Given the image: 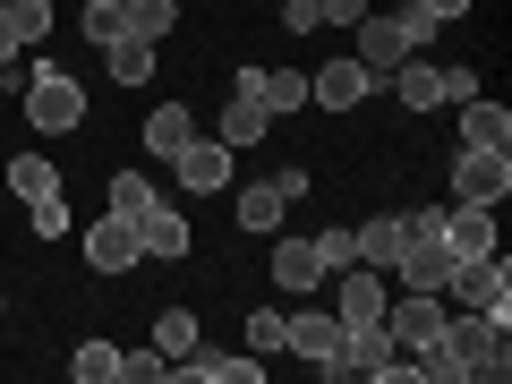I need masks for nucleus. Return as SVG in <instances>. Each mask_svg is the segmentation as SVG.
<instances>
[{
	"mask_svg": "<svg viewBox=\"0 0 512 384\" xmlns=\"http://www.w3.org/2000/svg\"><path fill=\"white\" fill-rule=\"evenodd\" d=\"M171 376L180 384H256L265 376V359H231V350H188V359H171Z\"/></svg>",
	"mask_w": 512,
	"mask_h": 384,
	"instance_id": "14",
	"label": "nucleus"
},
{
	"mask_svg": "<svg viewBox=\"0 0 512 384\" xmlns=\"http://www.w3.org/2000/svg\"><path fill=\"white\" fill-rule=\"evenodd\" d=\"M274 282H282V291H316V282H325L316 239H282V231H274Z\"/></svg>",
	"mask_w": 512,
	"mask_h": 384,
	"instance_id": "22",
	"label": "nucleus"
},
{
	"mask_svg": "<svg viewBox=\"0 0 512 384\" xmlns=\"http://www.w3.org/2000/svg\"><path fill=\"white\" fill-rule=\"evenodd\" d=\"M444 291H402V299H384V333H393V350L402 359H419L427 342H444Z\"/></svg>",
	"mask_w": 512,
	"mask_h": 384,
	"instance_id": "6",
	"label": "nucleus"
},
{
	"mask_svg": "<svg viewBox=\"0 0 512 384\" xmlns=\"http://www.w3.org/2000/svg\"><path fill=\"white\" fill-rule=\"evenodd\" d=\"M453 291L470 299L478 316H495V325H512V265H504V248H487V256H461Z\"/></svg>",
	"mask_w": 512,
	"mask_h": 384,
	"instance_id": "7",
	"label": "nucleus"
},
{
	"mask_svg": "<svg viewBox=\"0 0 512 384\" xmlns=\"http://www.w3.org/2000/svg\"><path fill=\"white\" fill-rule=\"evenodd\" d=\"M282 214H291L282 180H256V188H239V231H265V239H274V231H282Z\"/></svg>",
	"mask_w": 512,
	"mask_h": 384,
	"instance_id": "24",
	"label": "nucleus"
},
{
	"mask_svg": "<svg viewBox=\"0 0 512 384\" xmlns=\"http://www.w3.org/2000/svg\"><path fill=\"white\" fill-rule=\"evenodd\" d=\"M26 214H35V239H60V231H69V197H43V205H26Z\"/></svg>",
	"mask_w": 512,
	"mask_h": 384,
	"instance_id": "34",
	"label": "nucleus"
},
{
	"mask_svg": "<svg viewBox=\"0 0 512 384\" xmlns=\"http://www.w3.org/2000/svg\"><path fill=\"white\" fill-rule=\"evenodd\" d=\"M402 239H410V214H376V222H359V231H350V248H359V265L393 274V256H402Z\"/></svg>",
	"mask_w": 512,
	"mask_h": 384,
	"instance_id": "17",
	"label": "nucleus"
},
{
	"mask_svg": "<svg viewBox=\"0 0 512 384\" xmlns=\"http://www.w3.org/2000/svg\"><path fill=\"white\" fill-rule=\"evenodd\" d=\"M137 239H146V256L180 265V256H188V222H180V205H146V214H137Z\"/></svg>",
	"mask_w": 512,
	"mask_h": 384,
	"instance_id": "20",
	"label": "nucleus"
},
{
	"mask_svg": "<svg viewBox=\"0 0 512 384\" xmlns=\"http://www.w3.org/2000/svg\"><path fill=\"white\" fill-rule=\"evenodd\" d=\"M350 35H359V52H350V60H367V69L384 77V69H402V60L419 52L427 35H436V18H419V9H410V18H376V9H367Z\"/></svg>",
	"mask_w": 512,
	"mask_h": 384,
	"instance_id": "3",
	"label": "nucleus"
},
{
	"mask_svg": "<svg viewBox=\"0 0 512 384\" xmlns=\"http://www.w3.org/2000/svg\"><path fill=\"white\" fill-rule=\"evenodd\" d=\"M69 376H77V384H111V376H120V350L86 333V342H77V359H69Z\"/></svg>",
	"mask_w": 512,
	"mask_h": 384,
	"instance_id": "29",
	"label": "nucleus"
},
{
	"mask_svg": "<svg viewBox=\"0 0 512 384\" xmlns=\"http://www.w3.org/2000/svg\"><path fill=\"white\" fill-rule=\"evenodd\" d=\"M393 274H402V291H453L461 256H453V239L436 231V214H410V239H402V256H393Z\"/></svg>",
	"mask_w": 512,
	"mask_h": 384,
	"instance_id": "2",
	"label": "nucleus"
},
{
	"mask_svg": "<svg viewBox=\"0 0 512 384\" xmlns=\"http://www.w3.org/2000/svg\"><path fill=\"white\" fill-rule=\"evenodd\" d=\"M325 282H333V316H342V333L350 325H384V299H393V291H384L376 265H342V274H325Z\"/></svg>",
	"mask_w": 512,
	"mask_h": 384,
	"instance_id": "9",
	"label": "nucleus"
},
{
	"mask_svg": "<svg viewBox=\"0 0 512 384\" xmlns=\"http://www.w3.org/2000/svg\"><path fill=\"white\" fill-rule=\"evenodd\" d=\"M274 26H291V35H316L325 18H316V0H282V18H274Z\"/></svg>",
	"mask_w": 512,
	"mask_h": 384,
	"instance_id": "35",
	"label": "nucleus"
},
{
	"mask_svg": "<svg viewBox=\"0 0 512 384\" xmlns=\"http://www.w3.org/2000/svg\"><path fill=\"white\" fill-rule=\"evenodd\" d=\"M120 376H128V384H163V376H171V359H163L154 342H146V350H120Z\"/></svg>",
	"mask_w": 512,
	"mask_h": 384,
	"instance_id": "31",
	"label": "nucleus"
},
{
	"mask_svg": "<svg viewBox=\"0 0 512 384\" xmlns=\"http://www.w3.org/2000/svg\"><path fill=\"white\" fill-rule=\"evenodd\" d=\"M316 18H325V26H359L367 0H316Z\"/></svg>",
	"mask_w": 512,
	"mask_h": 384,
	"instance_id": "36",
	"label": "nucleus"
},
{
	"mask_svg": "<svg viewBox=\"0 0 512 384\" xmlns=\"http://www.w3.org/2000/svg\"><path fill=\"white\" fill-rule=\"evenodd\" d=\"M333 342H342V316H325V308H291V316H282V350H299V359L325 367Z\"/></svg>",
	"mask_w": 512,
	"mask_h": 384,
	"instance_id": "15",
	"label": "nucleus"
},
{
	"mask_svg": "<svg viewBox=\"0 0 512 384\" xmlns=\"http://www.w3.org/2000/svg\"><path fill=\"white\" fill-rule=\"evenodd\" d=\"M444 350H453V367L461 376H478V384H504L512 376V333L495 325V316H444Z\"/></svg>",
	"mask_w": 512,
	"mask_h": 384,
	"instance_id": "1",
	"label": "nucleus"
},
{
	"mask_svg": "<svg viewBox=\"0 0 512 384\" xmlns=\"http://www.w3.org/2000/svg\"><path fill=\"white\" fill-rule=\"evenodd\" d=\"M188 137H197L188 103H154V111H146V154H154V163H171V154H180Z\"/></svg>",
	"mask_w": 512,
	"mask_h": 384,
	"instance_id": "23",
	"label": "nucleus"
},
{
	"mask_svg": "<svg viewBox=\"0 0 512 384\" xmlns=\"http://www.w3.org/2000/svg\"><path fill=\"white\" fill-rule=\"evenodd\" d=\"M384 77H393V94H402L410 111H436V103H470V94H478V69H461V60H453V69H427L419 52H410L402 69H384Z\"/></svg>",
	"mask_w": 512,
	"mask_h": 384,
	"instance_id": "4",
	"label": "nucleus"
},
{
	"mask_svg": "<svg viewBox=\"0 0 512 384\" xmlns=\"http://www.w3.org/2000/svg\"><path fill=\"white\" fill-rule=\"evenodd\" d=\"M26 120H35L43 137H69V128L86 120V86H77L69 69H35L26 77Z\"/></svg>",
	"mask_w": 512,
	"mask_h": 384,
	"instance_id": "5",
	"label": "nucleus"
},
{
	"mask_svg": "<svg viewBox=\"0 0 512 384\" xmlns=\"http://www.w3.org/2000/svg\"><path fill=\"white\" fill-rule=\"evenodd\" d=\"M419 18H436V26H453V18H470V0H410Z\"/></svg>",
	"mask_w": 512,
	"mask_h": 384,
	"instance_id": "37",
	"label": "nucleus"
},
{
	"mask_svg": "<svg viewBox=\"0 0 512 384\" xmlns=\"http://www.w3.org/2000/svg\"><path fill=\"white\" fill-rule=\"evenodd\" d=\"M316 265H325V274H342V265H359V248H350V231H316Z\"/></svg>",
	"mask_w": 512,
	"mask_h": 384,
	"instance_id": "33",
	"label": "nucleus"
},
{
	"mask_svg": "<svg viewBox=\"0 0 512 384\" xmlns=\"http://www.w3.org/2000/svg\"><path fill=\"white\" fill-rule=\"evenodd\" d=\"M171 171H180L188 197H222V180H231V146H222V137H188V146L171 154Z\"/></svg>",
	"mask_w": 512,
	"mask_h": 384,
	"instance_id": "11",
	"label": "nucleus"
},
{
	"mask_svg": "<svg viewBox=\"0 0 512 384\" xmlns=\"http://www.w3.org/2000/svg\"><path fill=\"white\" fill-rule=\"evenodd\" d=\"M180 26V0H128V35L137 43H163Z\"/></svg>",
	"mask_w": 512,
	"mask_h": 384,
	"instance_id": "28",
	"label": "nucleus"
},
{
	"mask_svg": "<svg viewBox=\"0 0 512 384\" xmlns=\"http://www.w3.org/2000/svg\"><path fill=\"white\" fill-rule=\"evenodd\" d=\"M367 94H376V69H367V60H325V69L308 77V103H325V111H359Z\"/></svg>",
	"mask_w": 512,
	"mask_h": 384,
	"instance_id": "12",
	"label": "nucleus"
},
{
	"mask_svg": "<svg viewBox=\"0 0 512 384\" xmlns=\"http://www.w3.org/2000/svg\"><path fill=\"white\" fill-rule=\"evenodd\" d=\"M146 205H154V180H146V171H111V214H128V222H137Z\"/></svg>",
	"mask_w": 512,
	"mask_h": 384,
	"instance_id": "30",
	"label": "nucleus"
},
{
	"mask_svg": "<svg viewBox=\"0 0 512 384\" xmlns=\"http://www.w3.org/2000/svg\"><path fill=\"white\" fill-rule=\"evenodd\" d=\"M9 197H26V205L60 197V163L52 154H18V163H9Z\"/></svg>",
	"mask_w": 512,
	"mask_h": 384,
	"instance_id": "25",
	"label": "nucleus"
},
{
	"mask_svg": "<svg viewBox=\"0 0 512 384\" xmlns=\"http://www.w3.org/2000/svg\"><path fill=\"white\" fill-rule=\"evenodd\" d=\"M52 35V0H0V69Z\"/></svg>",
	"mask_w": 512,
	"mask_h": 384,
	"instance_id": "13",
	"label": "nucleus"
},
{
	"mask_svg": "<svg viewBox=\"0 0 512 384\" xmlns=\"http://www.w3.org/2000/svg\"><path fill=\"white\" fill-rule=\"evenodd\" d=\"M265 128H274V111L256 103V94H239V86H231V103H222V146L248 154V146H265Z\"/></svg>",
	"mask_w": 512,
	"mask_h": 384,
	"instance_id": "19",
	"label": "nucleus"
},
{
	"mask_svg": "<svg viewBox=\"0 0 512 384\" xmlns=\"http://www.w3.org/2000/svg\"><path fill=\"white\" fill-rule=\"evenodd\" d=\"M239 94H256V103L282 120V111L308 103V77H299V69H239Z\"/></svg>",
	"mask_w": 512,
	"mask_h": 384,
	"instance_id": "18",
	"label": "nucleus"
},
{
	"mask_svg": "<svg viewBox=\"0 0 512 384\" xmlns=\"http://www.w3.org/2000/svg\"><path fill=\"white\" fill-rule=\"evenodd\" d=\"M137 256H146V239H137V222H128V214L86 222V265H94V274H128Z\"/></svg>",
	"mask_w": 512,
	"mask_h": 384,
	"instance_id": "10",
	"label": "nucleus"
},
{
	"mask_svg": "<svg viewBox=\"0 0 512 384\" xmlns=\"http://www.w3.org/2000/svg\"><path fill=\"white\" fill-rule=\"evenodd\" d=\"M248 350H256V359H274V350H282V308H256L248 316Z\"/></svg>",
	"mask_w": 512,
	"mask_h": 384,
	"instance_id": "32",
	"label": "nucleus"
},
{
	"mask_svg": "<svg viewBox=\"0 0 512 384\" xmlns=\"http://www.w3.org/2000/svg\"><path fill=\"white\" fill-rule=\"evenodd\" d=\"M103 60H111V77H120V86H146V77H154V43H137V35L103 43Z\"/></svg>",
	"mask_w": 512,
	"mask_h": 384,
	"instance_id": "26",
	"label": "nucleus"
},
{
	"mask_svg": "<svg viewBox=\"0 0 512 384\" xmlns=\"http://www.w3.org/2000/svg\"><path fill=\"white\" fill-rule=\"evenodd\" d=\"M453 197L504 205V197H512V154H504V146H461V154H453Z\"/></svg>",
	"mask_w": 512,
	"mask_h": 384,
	"instance_id": "8",
	"label": "nucleus"
},
{
	"mask_svg": "<svg viewBox=\"0 0 512 384\" xmlns=\"http://www.w3.org/2000/svg\"><path fill=\"white\" fill-rule=\"evenodd\" d=\"M197 342H205V333H197V316H188V308H163V316H154V350H163V359H188Z\"/></svg>",
	"mask_w": 512,
	"mask_h": 384,
	"instance_id": "27",
	"label": "nucleus"
},
{
	"mask_svg": "<svg viewBox=\"0 0 512 384\" xmlns=\"http://www.w3.org/2000/svg\"><path fill=\"white\" fill-rule=\"evenodd\" d=\"M453 111H461V146H512V111L504 103L470 94V103H453Z\"/></svg>",
	"mask_w": 512,
	"mask_h": 384,
	"instance_id": "21",
	"label": "nucleus"
},
{
	"mask_svg": "<svg viewBox=\"0 0 512 384\" xmlns=\"http://www.w3.org/2000/svg\"><path fill=\"white\" fill-rule=\"evenodd\" d=\"M436 231L453 239V256H487V248H495V205L453 197V214H436Z\"/></svg>",
	"mask_w": 512,
	"mask_h": 384,
	"instance_id": "16",
	"label": "nucleus"
}]
</instances>
